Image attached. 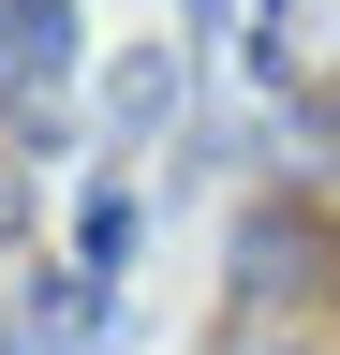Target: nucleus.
Wrapping results in <instances>:
<instances>
[{
  "mask_svg": "<svg viewBox=\"0 0 340 355\" xmlns=\"http://www.w3.org/2000/svg\"><path fill=\"white\" fill-rule=\"evenodd\" d=\"M0 60H15V74H60L74 60V0H0Z\"/></svg>",
  "mask_w": 340,
  "mask_h": 355,
  "instance_id": "1",
  "label": "nucleus"
},
{
  "mask_svg": "<svg viewBox=\"0 0 340 355\" xmlns=\"http://www.w3.org/2000/svg\"><path fill=\"white\" fill-rule=\"evenodd\" d=\"M0 222H15V178H0Z\"/></svg>",
  "mask_w": 340,
  "mask_h": 355,
  "instance_id": "2",
  "label": "nucleus"
},
{
  "mask_svg": "<svg viewBox=\"0 0 340 355\" xmlns=\"http://www.w3.org/2000/svg\"><path fill=\"white\" fill-rule=\"evenodd\" d=\"M0 355H15V340H0Z\"/></svg>",
  "mask_w": 340,
  "mask_h": 355,
  "instance_id": "3",
  "label": "nucleus"
}]
</instances>
